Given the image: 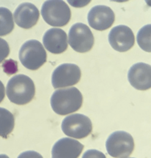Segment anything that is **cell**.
Returning <instances> with one entry per match:
<instances>
[{
  "instance_id": "6da1fadb",
  "label": "cell",
  "mask_w": 151,
  "mask_h": 158,
  "mask_svg": "<svg viewBox=\"0 0 151 158\" xmlns=\"http://www.w3.org/2000/svg\"><path fill=\"white\" fill-rule=\"evenodd\" d=\"M53 110L59 115H66L78 111L83 104V96L76 87L55 91L50 100Z\"/></svg>"
},
{
  "instance_id": "7a4b0ae2",
  "label": "cell",
  "mask_w": 151,
  "mask_h": 158,
  "mask_svg": "<svg viewBox=\"0 0 151 158\" xmlns=\"http://www.w3.org/2000/svg\"><path fill=\"white\" fill-rule=\"evenodd\" d=\"M36 92L35 85L29 77L19 74L10 79L6 86L9 101L17 105H25L32 101Z\"/></svg>"
},
{
  "instance_id": "3957f363",
  "label": "cell",
  "mask_w": 151,
  "mask_h": 158,
  "mask_svg": "<svg viewBox=\"0 0 151 158\" xmlns=\"http://www.w3.org/2000/svg\"><path fill=\"white\" fill-rule=\"evenodd\" d=\"M44 21L52 27H61L66 25L71 18L69 6L63 1H47L41 9Z\"/></svg>"
},
{
  "instance_id": "277c9868",
  "label": "cell",
  "mask_w": 151,
  "mask_h": 158,
  "mask_svg": "<svg viewBox=\"0 0 151 158\" xmlns=\"http://www.w3.org/2000/svg\"><path fill=\"white\" fill-rule=\"evenodd\" d=\"M19 59L26 68L35 71L47 61V53L39 41L30 40L22 46L19 52Z\"/></svg>"
},
{
  "instance_id": "5b68a950",
  "label": "cell",
  "mask_w": 151,
  "mask_h": 158,
  "mask_svg": "<svg viewBox=\"0 0 151 158\" xmlns=\"http://www.w3.org/2000/svg\"><path fill=\"white\" fill-rule=\"evenodd\" d=\"M135 143L133 137L125 131L112 133L106 142L109 155L114 158H127L133 152Z\"/></svg>"
},
{
  "instance_id": "8992f818",
  "label": "cell",
  "mask_w": 151,
  "mask_h": 158,
  "mask_svg": "<svg viewBox=\"0 0 151 158\" xmlns=\"http://www.w3.org/2000/svg\"><path fill=\"white\" fill-rule=\"evenodd\" d=\"M61 129L66 135L81 139L88 137L92 132V125L91 119L87 116L76 114L63 119Z\"/></svg>"
},
{
  "instance_id": "52a82bcc",
  "label": "cell",
  "mask_w": 151,
  "mask_h": 158,
  "mask_svg": "<svg viewBox=\"0 0 151 158\" xmlns=\"http://www.w3.org/2000/svg\"><path fill=\"white\" fill-rule=\"evenodd\" d=\"M69 43L77 52L86 53L91 50L94 44V38L90 28L85 24H74L69 32Z\"/></svg>"
},
{
  "instance_id": "ba28073f",
  "label": "cell",
  "mask_w": 151,
  "mask_h": 158,
  "mask_svg": "<svg viewBox=\"0 0 151 158\" xmlns=\"http://www.w3.org/2000/svg\"><path fill=\"white\" fill-rule=\"evenodd\" d=\"M80 68L75 64L65 63L59 65L53 71L51 83L54 88H64L76 85L81 79Z\"/></svg>"
},
{
  "instance_id": "9c48e42d",
  "label": "cell",
  "mask_w": 151,
  "mask_h": 158,
  "mask_svg": "<svg viewBox=\"0 0 151 158\" xmlns=\"http://www.w3.org/2000/svg\"><path fill=\"white\" fill-rule=\"evenodd\" d=\"M115 20L113 10L108 6L98 5L93 7L88 15V21L91 28L98 31L110 28Z\"/></svg>"
},
{
  "instance_id": "30bf717a",
  "label": "cell",
  "mask_w": 151,
  "mask_h": 158,
  "mask_svg": "<svg viewBox=\"0 0 151 158\" xmlns=\"http://www.w3.org/2000/svg\"><path fill=\"white\" fill-rule=\"evenodd\" d=\"M110 45L115 50L125 52L129 50L135 44V36L132 30L125 25L114 27L108 36Z\"/></svg>"
},
{
  "instance_id": "8fae6325",
  "label": "cell",
  "mask_w": 151,
  "mask_h": 158,
  "mask_svg": "<svg viewBox=\"0 0 151 158\" xmlns=\"http://www.w3.org/2000/svg\"><path fill=\"white\" fill-rule=\"evenodd\" d=\"M130 85L138 90H148L151 88V66L144 63L133 65L128 73Z\"/></svg>"
},
{
  "instance_id": "7c38bea8",
  "label": "cell",
  "mask_w": 151,
  "mask_h": 158,
  "mask_svg": "<svg viewBox=\"0 0 151 158\" xmlns=\"http://www.w3.org/2000/svg\"><path fill=\"white\" fill-rule=\"evenodd\" d=\"M40 17L39 10L32 3L24 2L18 6L14 14L16 24L24 29H30L38 22Z\"/></svg>"
},
{
  "instance_id": "4fadbf2b",
  "label": "cell",
  "mask_w": 151,
  "mask_h": 158,
  "mask_svg": "<svg viewBox=\"0 0 151 158\" xmlns=\"http://www.w3.org/2000/svg\"><path fill=\"white\" fill-rule=\"evenodd\" d=\"M84 149V145L73 139L63 138L53 145L51 158H78Z\"/></svg>"
},
{
  "instance_id": "5bb4252c",
  "label": "cell",
  "mask_w": 151,
  "mask_h": 158,
  "mask_svg": "<svg viewBox=\"0 0 151 158\" xmlns=\"http://www.w3.org/2000/svg\"><path fill=\"white\" fill-rule=\"evenodd\" d=\"M67 41L66 33L60 28H51L45 32L43 37L45 48L53 54L65 52L68 47Z\"/></svg>"
},
{
  "instance_id": "9a60e30c",
  "label": "cell",
  "mask_w": 151,
  "mask_h": 158,
  "mask_svg": "<svg viewBox=\"0 0 151 158\" xmlns=\"http://www.w3.org/2000/svg\"><path fill=\"white\" fill-rule=\"evenodd\" d=\"M15 126L13 114L8 110L0 107V136L7 139L12 132Z\"/></svg>"
},
{
  "instance_id": "2e32d148",
  "label": "cell",
  "mask_w": 151,
  "mask_h": 158,
  "mask_svg": "<svg viewBox=\"0 0 151 158\" xmlns=\"http://www.w3.org/2000/svg\"><path fill=\"white\" fill-rule=\"evenodd\" d=\"M14 28L12 12L6 7H0V36L10 33Z\"/></svg>"
},
{
  "instance_id": "e0dca14e",
  "label": "cell",
  "mask_w": 151,
  "mask_h": 158,
  "mask_svg": "<svg viewBox=\"0 0 151 158\" xmlns=\"http://www.w3.org/2000/svg\"><path fill=\"white\" fill-rule=\"evenodd\" d=\"M137 42L145 52H151V24L141 28L137 34Z\"/></svg>"
},
{
  "instance_id": "ac0fdd59",
  "label": "cell",
  "mask_w": 151,
  "mask_h": 158,
  "mask_svg": "<svg viewBox=\"0 0 151 158\" xmlns=\"http://www.w3.org/2000/svg\"><path fill=\"white\" fill-rule=\"evenodd\" d=\"M10 48L8 43L0 38V63H1L9 55Z\"/></svg>"
},
{
  "instance_id": "d6986e66",
  "label": "cell",
  "mask_w": 151,
  "mask_h": 158,
  "mask_svg": "<svg viewBox=\"0 0 151 158\" xmlns=\"http://www.w3.org/2000/svg\"><path fill=\"white\" fill-rule=\"evenodd\" d=\"M82 158H107L101 152L96 150H89L86 151Z\"/></svg>"
},
{
  "instance_id": "ffe728a7",
  "label": "cell",
  "mask_w": 151,
  "mask_h": 158,
  "mask_svg": "<svg viewBox=\"0 0 151 158\" xmlns=\"http://www.w3.org/2000/svg\"><path fill=\"white\" fill-rule=\"evenodd\" d=\"M17 158H43V157L36 152L27 151L21 153Z\"/></svg>"
},
{
  "instance_id": "44dd1931",
  "label": "cell",
  "mask_w": 151,
  "mask_h": 158,
  "mask_svg": "<svg viewBox=\"0 0 151 158\" xmlns=\"http://www.w3.org/2000/svg\"><path fill=\"white\" fill-rule=\"evenodd\" d=\"M68 2H69V4L72 5L74 7H83L84 5H86L87 4H88L90 2V1H88L87 2L86 1H68Z\"/></svg>"
},
{
  "instance_id": "7402d4cb",
  "label": "cell",
  "mask_w": 151,
  "mask_h": 158,
  "mask_svg": "<svg viewBox=\"0 0 151 158\" xmlns=\"http://www.w3.org/2000/svg\"><path fill=\"white\" fill-rule=\"evenodd\" d=\"M4 97H5V88L3 83L0 80V103L3 101Z\"/></svg>"
},
{
  "instance_id": "603a6c76",
  "label": "cell",
  "mask_w": 151,
  "mask_h": 158,
  "mask_svg": "<svg viewBox=\"0 0 151 158\" xmlns=\"http://www.w3.org/2000/svg\"><path fill=\"white\" fill-rule=\"evenodd\" d=\"M0 158H9L8 156L6 155H0Z\"/></svg>"
},
{
  "instance_id": "cb8c5ba5",
  "label": "cell",
  "mask_w": 151,
  "mask_h": 158,
  "mask_svg": "<svg viewBox=\"0 0 151 158\" xmlns=\"http://www.w3.org/2000/svg\"><path fill=\"white\" fill-rule=\"evenodd\" d=\"M146 3H147L149 6H151V1H146Z\"/></svg>"
},
{
  "instance_id": "d4e9b609",
  "label": "cell",
  "mask_w": 151,
  "mask_h": 158,
  "mask_svg": "<svg viewBox=\"0 0 151 158\" xmlns=\"http://www.w3.org/2000/svg\"></svg>"
}]
</instances>
